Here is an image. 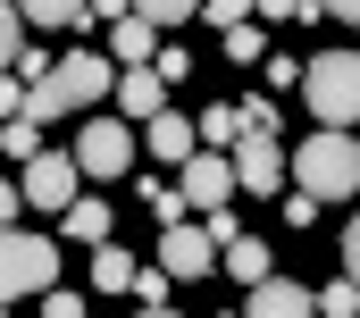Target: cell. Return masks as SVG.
<instances>
[{
  "instance_id": "cell-2",
  "label": "cell",
  "mask_w": 360,
  "mask_h": 318,
  "mask_svg": "<svg viewBox=\"0 0 360 318\" xmlns=\"http://www.w3.org/2000/svg\"><path fill=\"white\" fill-rule=\"evenodd\" d=\"M293 193H310V201H360V134H310V143H293Z\"/></svg>"
},
{
  "instance_id": "cell-30",
  "label": "cell",
  "mask_w": 360,
  "mask_h": 318,
  "mask_svg": "<svg viewBox=\"0 0 360 318\" xmlns=\"http://www.w3.org/2000/svg\"><path fill=\"white\" fill-rule=\"evenodd\" d=\"M25 101H34L25 84H17V76H0V126H8V117H25Z\"/></svg>"
},
{
  "instance_id": "cell-10",
  "label": "cell",
  "mask_w": 360,
  "mask_h": 318,
  "mask_svg": "<svg viewBox=\"0 0 360 318\" xmlns=\"http://www.w3.org/2000/svg\"><path fill=\"white\" fill-rule=\"evenodd\" d=\"M143 151L160 159V167H193V159H201V126L168 109V117H151V126H143Z\"/></svg>"
},
{
  "instance_id": "cell-22",
  "label": "cell",
  "mask_w": 360,
  "mask_h": 318,
  "mask_svg": "<svg viewBox=\"0 0 360 318\" xmlns=\"http://www.w3.org/2000/svg\"><path fill=\"white\" fill-rule=\"evenodd\" d=\"M319 318H360V285H352V276L319 285Z\"/></svg>"
},
{
  "instance_id": "cell-32",
  "label": "cell",
  "mask_w": 360,
  "mask_h": 318,
  "mask_svg": "<svg viewBox=\"0 0 360 318\" xmlns=\"http://www.w3.org/2000/svg\"><path fill=\"white\" fill-rule=\"evenodd\" d=\"M344 276H352V285H360V218H352V227H344Z\"/></svg>"
},
{
  "instance_id": "cell-28",
  "label": "cell",
  "mask_w": 360,
  "mask_h": 318,
  "mask_svg": "<svg viewBox=\"0 0 360 318\" xmlns=\"http://www.w3.org/2000/svg\"><path fill=\"white\" fill-rule=\"evenodd\" d=\"M201 17H210V25H218V34H235V25H252V8H243V0H210V8H201Z\"/></svg>"
},
{
  "instance_id": "cell-3",
  "label": "cell",
  "mask_w": 360,
  "mask_h": 318,
  "mask_svg": "<svg viewBox=\"0 0 360 318\" xmlns=\"http://www.w3.org/2000/svg\"><path fill=\"white\" fill-rule=\"evenodd\" d=\"M92 101H117V68H109V51H68V59H59V76H51L34 101H25V117L42 126V117L92 109Z\"/></svg>"
},
{
  "instance_id": "cell-12",
  "label": "cell",
  "mask_w": 360,
  "mask_h": 318,
  "mask_svg": "<svg viewBox=\"0 0 360 318\" xmlns=\"http://www.w3.org/2000/svg\"><path fill=\"white\" fill-rule=\"evenodd\" d=\"M243 318H319V293L293 285V276H269V285L243 302Z\"/></svg>"
},
{
  "instance_id": "cell-8",
  "label": "cell",
  "mask_w": 360,
  "mask_h": 318,
  "mask_svg": "<svg viewBox=\"0 0 360 318\" xmlns=\"http://www.w3.org/2000/svg\"><path fill=\"white\" fill-rule=\"evenodd\" d=\"M160 268H168L176 285L210 276V268H218V235H210V227H193V218H184V227H160Z\"/></svg>"
},
{
  "instance_id": "cell-34",
  "label": "cell",
  "mask_w": 360,
  "mask_h": 318,
  "mask_svg": "<svg viewBox=\"0 0 360 318\" xmlns=\"http://www.w3.org/2000/svg\"><path fill=\"white\" fill-rule=\"evenodd\" d=\"M134 318H176V310H134Z\"/></svg>"
},
{
  "instance_id": "cell-13",
  "label": "cell",
  "mask_w": 360,
  "mask_h": 318,
  "mask_svg": "<svg viewBox=\"0 0 360 318\" xmlns=\"http://www.w3.org/2000/svg\"><path fill=\"white\" fill-rule=\"evenodd\" d=\"M59 235H68V243H84V251H109L117 218H109V201H101V193H84V201H76V210L59 218Z\"/></svg>"
},
{
  "instance_id": "cell-1",
  "label": "cell",
  "mask_w": 360,
  "mask_h": 318,
  "mask_svg": "<svg viewBox=\"0 0 360 318\" xmlns=\"http://www.w3.org/2000/svg\"><path fill=\"white\" fill-rule=\"evenodd\" d=\"M302 109L319 117V134H360V51L302 59Z\"/></svg>"
},
{
  "instance_id": "cell-24",
  "label": "cell",
  "mask_w": 360,
  "mask_h": 318,
  "mask_svg": "<svg viewBox=\"0 0 360 318\" xmlns=\"http://www.w3.org/2000/svg\"><path fill=\"white\" fill-rule=\"evenodd\" d=\"M243 126H252V134H276V126H285V101H269V92H243Z\"/></svg>"
},
{
  "instance_id": "cell-15",
  "label": "cell",
  "mask_w": 360,
  "mask_h": 318,
  "mask_svg": "<svg viewBox=\"0 0 360 318\" xmlns=\"http://www.w3.org/2000/svg\"><path fill=\"white\" fill-rule=\"evenodd\" d=\"M193 126H201V151H218V159H235V143L252 134V126H243V101H218V109H201Z\"/></svg>"
},
{
  "instance_id": "cell-29",
  "label": "cell",
  "mask_w": 360,
  "mask_h": 318,
  "mask_svg": "<svg viewBox=\"0 0 360 318\" xmlns=\"http://www.w3.org/2000/svg\"><path fill=\"white\" fill-rule=\"evenodd\" d=\"M17 218H25V184H17V176H0V227H17Z\"/></svg>"
},
{
  "instance_id": "cell-35",
  "label": "cell",
  "mask_w": 360,
  "mask_h": 318,
  "mask_svg": "<svg viewBox=\"0 0 360 318\" xmlns=\"http://www.w3.org/2000/svg\"><path fill=\"white\" fill-rule=\"evenodd\" d=\"M0 318H8V310H0Z\"/></svg>"
},
{
  "instance_id": "cell-4",
  "label": "cell",
  "mask_w": 360,
  "mask_h": 318,
  "mask_svg": "<svg viewBox=\"0 0 360 318\" xmlns=\"http://www.w3.org/2000/svg\"><path fill=\"white\" fill-rule=\"evenodd\" d=\"M25 293H59V235H25L0 227V310Z\"/></svg>"
},
{
  "instance_id": "cell-11",
  "label": "cell",
  "mask_w": 360,
  "mask_h": 318,
  "mask_svg": "<svg viewBox=\"0 0 360 318\" xmlns=\"http://www.w3.org/2000/svg\"><path fill=\"white\" fill-rule=\"evenodd\" d=\"M160 51H168V42L143 25V8L109 25V68H117V76H134V68H160Z\"/></svg>"
},
{
  "instance_id": "cell-25",
  "label": "cell",
  "mask_w": 360,
  "mask_h": 318,
  "mask_svg": "<svg viewBox=\"0 0 360 318\" xmlns=\"http://www.w3.org/2000/svg\"><path fill=\"white\" fill-rule=\"evenodd\" d=\"M193 17H201V8H184V0H151V8H143V25H151V34H168V25H193Z\"/></svg>"
},
{
  "instance_id": "cell-14",
  "label": "cell",
  "mask_w": 360,
  "mask_h": 318,
  "mask_svg": "<svg viewBox=\"0 0 360 318\" xmlns=\"http://www.w3.org/2000/svg\"><path fill=\"white\" fill-rule=\"evenodd\" d=\"M218 260H226V276H235L243 293H260V285L276 276V260H269V243H260V235H235L226 251H218Z\"/></svg>"
},
{
  "instance_id": "cell-26",
  "label": "cell",
  "mask_w": 360,
  "mask_h": 318,
  "mask_svg": "<svg viewBox=\"0 0 360 318\" xmlns=\"http://www.w3.org/2000/svg\"><path fill=\"white\" fill-rule=\"evenodd\" d=\"M168 285H176V276H168V268H160V260H151V268H143V276H134V293H143V302H151V310H168Z\"/></svg>"
},
{
  "instance_id": "cell-27",
  "label": "cell",
  "mask_w": 360,
  "mask_h": 318,
  "mask_svg": "<svg viewBox=\"0 0 360 318\" xmlns=\"http://www.w3.org/2000/svg\"><path fill=\"white\" fill-rule=\"evenodd\" d=\"M42 318H92V293H42Z\"/></svg>"
},
{
  "instance_id": "cell-6",
  "label": "cell",
  "mask_w": 360,
  "mask_h": 318,
  "mask_svg": "<svg viewBox=\"0 0 360 318\" xmlns=\"http://www.w3.org/2000/svg\"><path fill=\"white\" fill-rule=\"evenodd\" d=\"M17 184H25V210H51V218H68V210L84 201V167H76V151H42Z\"/></svg>"
},
{
  "instance_id": "cell-16",
  "label": "cell",
  "mask_w": 360,
  "mask_h": 318,
  "mask_svg": "<svg viewBox=\"0 0 360 318\" xmlns=\"http://www.w3.org/2000/svg\"><path fill=\"white\" fill-rule=\"evenodd\" d=\"M160 92H168V84H160V68H134V76H117V109L151 126V117H168V101H160Z\"/></svg>"
},
{
  "instance_id": "cell-33",
  "label": "cell",
  "mask_w": 360,
  "mask_h": 318,
  "mask_svg": "<svg viewBox=\"0 0 360 318\" xmlns=\"http://www.w3.org/2000/svg\"><path fill=\"white\" fill-rule=\"evenodd\" d=\"M327 17H344V25H360V0H344V8H327Z\"/></svg>"
},
{
  "instance_id": "cell-9",
  "label": "cell",
  "mask_w": 360,
  "mask_h": 318,
  "mask_svg": "<svg viewBox=\"0 0 360 318\" xmlns=\"http://www.w3.org/2000/svg\"><path fill=\"white\" fill-rule=\"evenodd\" d=\"M176 184H184V210H201V218H218L226 193H243V184H235V159H218V151H201Z\"/></svg>"
},
{
  "instance_id": "cell-5",
  "label": "cell",
  "mask_w": 360,
  "mask_h": 318,
  "mask_svg": "<svg viewBox=\"0 0 360 318\" xmlns=\"http://www.w3.org/2000/svg\"><path fill=\"white\" fill-rule=\"evenodd\" d=\"M143 151V134L126 126V117H84V134H76V167H84L92 184H109V176H126Z\"/></svg>"
},
{
  "instance_id": "cell-7",
  "label": "cell",
  "mask_w": 360,
  "mask_h": 318,
  "mask_svg": "<svg viewBox=\"0 0 360 318\" xmlns=\"http://www.w3.org/2000/svg\"><path fill=\"white\" fill-rule=\"evenodd\" d=\"M235 184L285 201V193H293V151H285L276 134H243V143H235Z\"/></svg>"
},
{
  "instance_id": "cell-19",
  "label": "cell",
  "mask_w": 360,
  "mask_h": 318,
  "mask_svg": "<svg viewBox=\"0 0 360 318\" xmlns=\"http://www.w3.org/2000/svg\"><path fill=\"white\" fill-rule=\"evenodd\" d=\"M143 210H151L160 227H184V184H168V176H143Z\"/></svg>"
},
{
  "instance_id": "cell-20",
  "label": "cell",
  "mask_w": 360,
  "mask_h": 318,
  "mask_svg": "<svg viewBox=\"0 0 360 318\" xmlns=\"http://www.w3.org/2000/svg\"><path fill=\"white\" fill-rule=\"evenodd\" d=\"M218 42H226V59H235V68H269V34H260V17H252V25H235V34H218Z\"/></svg>"
},
{
  "instance_id": "cell-18",
  "label": "cell",
  "mask_w": 360,
  "mask_h": 318,
  "mask_svg": "<svg viewBox=\"0 0 360 318\" xmlns=\"http://www.w3.org/2000/svg\"><path fill=\"white\" fill-rule=\"evenodd\" d=\"M0 159H8V167H34V159H42V126H34V117H8V126H0Z\"/></svg>"
},
{
  "instance_id": "cell-17",
  "label": "cell",
  "mask_w": 360,
  "mask_h": 318,
  "mask_svg": "<svg viewBox=\"0 0 360 318\" xmlns=\"http://www.w3.org/2000/svg\"><path fill=\"white\" fill-rule=\"evenodd\" d=\"M134 276H143V268H134L117 243H109V251H92V293H134Z\"/></svg>"
},
{
  "instance_id": "cell-21",
  "label": "cell",
  "mask_w": 360,
  "mask_h": 318,
  "mask_svg": "<svg viewBox=\"0 0 360 318\" xmlns=\"http://www.w3.org/2000/svg\"><path fill=\"white\" fill-rule=\"evenodd\" d=\"M25 25H42V34H59V25H84V0H34V8H25Z\"/></svg>"
},
{
  "instance_id": "cell-31",
  "label": "cell",
  "mask_w": 360,
  "mask_h": 318,
  "mask_svg": "<svg viewBox=\"0 0 360 318\" xmlns=\"http://www.w3.org/2000/svg\"><path fill=\"white\" fill-rule=\"evenodd\" d=\"M193 76V51H176V42H168V51H160V84H184Z\"/></svg>"
},
{
  "instance_id": "cell-23",
  "label": "cell",
  "mask_w": 360,
  "mask_h": 318,
  "mask_svg": "<svg viewBox=\"0 0 360 318\" xmlns=\"http://www.w3.org/2000/svg\"><path fill=\"white\" fill-rule=\"evenodd\" d=\"M17 25H25V8H8V0H0V76H17V59H25Z\"/></svg>"
}]
</instances>
